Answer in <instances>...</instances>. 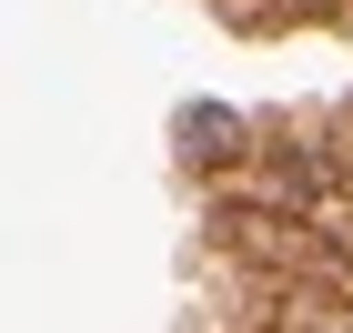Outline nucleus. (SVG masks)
<instances>
[{
	"instance_id": "nucleus-1",
	"label": "nucleus",
	"mask_w": 353,
	"mask_h": 333,
	"mask_svg": "<svg viewBox=\"0 0 353 333\" xmlns=\"http://www.w3.org/2000/svg\"><path fill=\"white\" fill-rule=\"evenodd\" d=\"M172 141H182V162H192V172H232L263 132H252L243 111H222V101H192L182 121H172Z\"/></svg>"
},
{
	"instance_id": "nucleus-2",
	"label": "nucleus",
	"mask_w": 353,
	"mask_h": 333,
	"mask_svg": "<svg viewBox=\"0 0 353 333\" xmlns=\"http://www.w3.org/2000/svg\"><path fill=\"white\" fill-rule=\"evenodd\" d=\"M252 10H293V21H303V10H333V0H252Z\"/></svg>"
}]
</instances>
